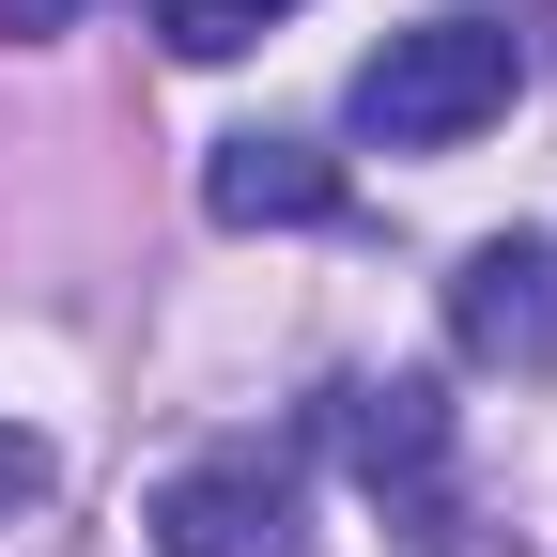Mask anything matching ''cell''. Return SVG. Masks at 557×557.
<instances>
[{"instance_id": "cell-1", "label": "cell", "mask_w": 557, "mask_h": 557, "mask_svg": "<svg viewBox=\"0 0 557 557\" xmlns=\"http://www.w3.org/2000/svg\"><path fill=\"white\" fill-rule=\"evenodd\" d=\"M527 94V47L496 32V16H418V32H387L372 62H357V139L372 156H449V139H480Z\"/></svg>"}, {"instance_id": "cell-2", "label": "cell", "mask_w": 557, "mask_h": 557, "mask_svg": "<svg viewBox=\"0 0 557 557\" xmlns=\"http://www.w3.org/2000/svg\"><path fill=\"white\" fill-rule=\"evenodd\" d=\"M156 557H310V480L278 449H201L156 496Z\"/></svg>"}, {"instance_id": "cell-3", "label": "cell", "mask_w": 557, "mask_h": 557, "mask_svg": "<svg viewBox=\"0 0 557 557\" xmlns=\"http://www.w3.org/2000/svg\"><path fill=\"white\" fill-rule=\"evenodd\" d=\"M449 341H465V357H496V372H557V248H542V233L465 248V278H449Z\"/></svg>"}, {"instance_id": "cell-4", "label": "cell", "mask_w": 557, "mask_h": 557, "mask_svg": "<svg viewBox=\"0 0 557 557\" xmlns=\"http://www.w3.org/2000/svg\"><path fill=\"white\" fill-rule=\"evenodd\" d=\"M201 218L218 233H310V218H341V156H310V139H218L201 156Z\"/></svg>"}, {"instance_id": "cell-5", "label": "cell", "mask_w": 557, "mask_h": 557, "mask_svg": "<svg viewBox=\"0 0 557 557\" xmlns=\"http://www.w3.org/2000/svg\"><path fill=\"white\" fill-rule=\"evenodd\" d=\"M341 449H357L372 496H434V465H449V387H434V372L341 387Z\"/></svg>"}, {"instance_id": "cell-6", "label": "cell", "mask_w": 557, "mask_h": 557, "mask_svg": "<svg viewBox=\"0 0 557 557\" xmlns=\"http://www.w3.org/2000/svg\"><path fill=\"white\" fill-rule=\"evenodd\" d=\"M295 0H156V32H171V62H233V47H263Z\"/></svg>"}, {"instance_id": "cell-7", "label": "cell", "mask_w": 557, "mask_h": 557, "mask_svg": "<svg viewBox=\"0 0 557 557\" xmlns=\"http://www.w3.org/2000/svg\"><path fill=\"white\" fill-rule=\"evenodd\" d=\"M47 480H62V465H47V434H16V418H0V527L47 511Z\"/></svg>"}, {"instance_id": "cell-8", "label": "cell", "mask_w": 557, "mask_h": 557, "mask_svg": "<svg viewBox=\"0 0 557 557\" xmlns=\"http://www.w3.org/2000/svg\"><path fill=\"white\" fill-rule=\"evenodd\" d=\"M0 32H16V47H47V32H78V0H0Z\"/></svg>"}]
</instances>
